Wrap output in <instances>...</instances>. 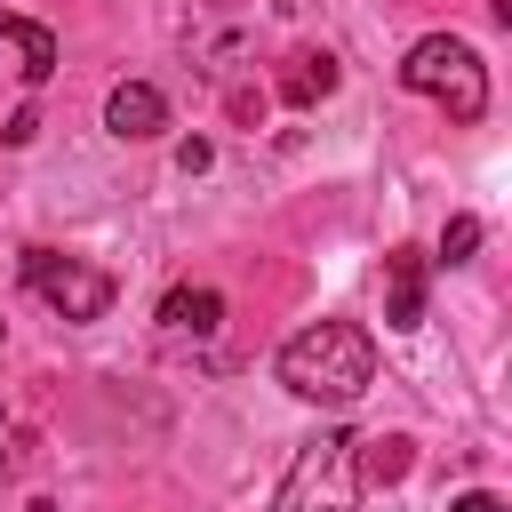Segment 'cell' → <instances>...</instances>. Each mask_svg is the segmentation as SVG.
<instances>
[{"label": "cell", "instance_id": "obj_1", "mask_svg": "<svg viewBox=\"0 0 512 512\" xmlns=\"http://www.w3.org/2000/svg\"><path fill=\"white\" fill-rule=\"evenodd\" d=\"M280 384L320 408H352L376 384V336L360 320H312L280 344Z\"/></svg>", "mask_w": 512, "mask_h": 512}, {"label": "cell", "instance_id": "obj_2", "mask_svg": "<svg viewBox=\"0 0 512 512\" xmlns=\"http://www.w3.org/2000/svg\"><path fill=\"white\" fill-rule=\"evenodd\" d=\"M352 448H360V432H344V424L312 432V440L296 448V464H288V480H280L272 512H352V504H360Z\"/></svg>", "mask_w": 512, "mask_h": 512}, {"label": "cell", "instance_id": "obj_3", "mask_svg": "<svg viewBox=\"0 0 512 512\" xmlns=\"http://www.w3.org/2000/svg\"><path fill=\"white\" fill-rule=\"evenodd\" d=\"M400 88L440 96L448 120H480V112H488V64H480L456 32H424V40L400 56Z\"/></svg>", "mask_w": 512, "mask_h": 512}, {"label": "cell", "instance_id": "obj_4", "mask_svg": "<svg viewBox=\"0 0 512 512\" xmlns=\"http://www.w3.org/2000/svg\"><path fill=\"white\" fill-rule=\"evenodd\" d=\"M24 288H32L56 320H104V312H112V272L64 256V248H24Z\"/></svg>", "mask_w": 512, "mask_h": 512}, {"label": "cell", "instance_id": "obj_5", "mask_svg": "<svg viewBox=\"0 0 512 512\" xmlns=\"http://www.w3.org/2000/svg\"><path fill=\"white\" fill-rule=\"evenodd\" d=\"M104 128H112L120 144H144V136L168 128V96H160L152 80H120V88L104 96Z\"/></svg>", "mask_w": 512, "mask_h": 512}, {"label": "cell", "instance_id": "obj_6", "mask_svg": "<svg viewBox=\"0 0 512 512\" xmlns=\"http://www.w3.org/2000/svg\"><path fill=\"white\" fill-rule=\"evenodd\" d=\"M424 248H392L384 256V328H416L424 320Z\"/></svg>", "mask_w": 512, "mask_h": 512}, {"label": "cell", "instance_id": "obj_7", "mask_svg": "<svg viewBox=\"0 0 512 512\" xmlns=\"http://www.w3.org/2000/svg\"><path fill=\"white\" fill-rule=\"evenodd\" d=\"M160 328L168 336H216L224 328V296L216 288H168L160 296Z\"/></svg>", "mask_w": 512, "mask_h": 512}, {"label": "cell", "instance_id": "obj_8", "mask_svg": "<svg viewBox=\"0 0 512 512\" xmlns=\"http://www.w3.org/2000/svg\"><path fill=\"white\" fill-rule=\"evenodd\" d=\"M408 448H416L408 432H376V440H360V448H352V472H360V480H376V488H392V480H408V464H416Z\"/></svg>", "mask_w": 512, "mask_h": 512}, {"label": "cell", "instance_id": "obj_9", "mask_svg": "<svg viewBox=\"0 0 512 512\" xmlns=\"http://www.w3.org/2000/svg\"><path fill=\"white\" fill-rule=\"evenodd\" d=\"M328 88H336V56H328V48H320V56H312V48L288 56V72H280V96H288V104H320Z\"/></svg>", "mask_w": 512, "mask_h": 512}, {"label": "cell", "instance_id": "obj_10", "mask_svg": "<svg viewBox=\"0 0 512 512\" xmlns=\"http://www.w3.org/2000/svg\"><path fill=\"white\" fill-rule=\"evenodd\" d=\"M8 48L24 56V80H32V88H40L48 72H56V32H48V24H32V16H16V32H8Z\"/></svg>", "mask_w": 512, "mask_h": 512}, {"label": "cell", "instance_id": "obj_11", "mask_svg": "<svg viewBox=\"0 0 512 512\" xmlns=\"http://www.w3.org/2000/svg\"><path fill=\"white\" fill-rule=\"evenodd\" d=\"M480 248V216H448V232H440V264H464Z\"/></svg>", "mask_w": 512, "mask_h": 512}, {"label": "cell", "instance_id": "obj_12", "mask_svg": "<svg viewBox=\"0 0 512 512\" xmlns=\"http://www.w3.org/2000/svg\"><path fill=\"white\" fill-rule=\"evenodd\" d=\"M448 512H504V504H496V496H488V488H472V496H456V504H448Z\"/></svg>", "mask_w": 512, "mask_h": 512}, {"label": "cell", "instance_id": "obj_13", "mask_svg": "<svg viewBox=\"0 0 512 512\" xmlns=\"http://www.w3.org/2000/svg\"><path fill=\"white\" fill-rule=\"evenodd\" d=\"M8 472H16V424L0 416V480H8Z\"/></svg>", "mask_w": 512, "mask_h": 512}, {"label": "cell", "instance_id": "obj_14", "mask_svg": "<svg viewBox=\"0 0 512 512\" xmlns=\"http://www.w3.org/2000/svg\"><path fill=\"white\" fill-rule=\"evenodd\" d=\"M8 32H16V16H8V8H0V40H8Z\"/></svg>", "mask_w": 512, "mask_h": 512}]
</instances>
